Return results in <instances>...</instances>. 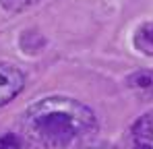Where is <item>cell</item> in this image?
Instances as JSON below:
<instances>
[{
	"instance_id": "cell-3",
	"label": "cell",
	"mask_w": 153,
	"mask_h": 149,
	"mask_svg": "<svg viewBox=\"0 0 153 149\" xmlns=\"http://www.w3.org/2000/svg\"><path fill=\"white\" fill-rule=\"evenodd\" d=\"M130 147L153 149V112L143 114L130 128Z\"/></svg>"
},
{
	"instance_id": "cell-4",
	"label": "cell",
	"mask_w": 153,
	"mask_h": 149,
	"mask_svg": "<svg viewBox=\"0 0 153 149\" xmlns=\"http://www.w3.org/2000/svg\"><path fill=\"white\" fill-rule=\"evenodd\" d=\"M126 87L143 99H153V71H134L126 77Z\"/></svg>"
},
{
	"instance_id": "cell-7",
	"label": "cell",
	"mask_w": 153,
	"mask_h": 149,
	"mask_svg": "<svg viewBox=\"0 0 153 149\" xmlns=\"http://www.w3.org/2000/svg\"><path fill=\"white\" fill-rule=\"evenodd\" d=\"M37 0H0V6L8 13H21L29 6H33Z\"/></svg>"
},
{
	"instance_id": "cell-8",
	"label": "cell",
	"mask_w": 153,
	"mask_h": 149,
	"mask_svg": "<svg viewBox=\"0 0 153 149\" xmlns=\"http://www.w3.org/2000/svg\"><path fill=\"white\" fill-rule=\"evenodd\" d=\"M87 149H103V147H87Z\"/></svg>"
},
{
	"instance_id": "cell-5",
	"label": "cell",
	"mask_w": 153,
	"mask_h": 149,
	"mask_svg": "<svg viewBox=\"0 0 153 149\" xmlns=\"http://www.w3.org/2000/svg\"><path fill=\"white\" fill-rule=\"evenodd\" d=\"M134 48L145 56H153V23H145L137 29Z\"/></svg>"
},
{
	"instance_id": "cell-1",
	"label": "cell",
	"mask_w": 153,
	"mask_h": 149,
	"mask_svg": "<svg viewBox=\"0 0 153 149\" xmlns=\"http://www.w3.org/2000/svg\"><path fill=\"white\" fill-rule=\"evenodd\" d=\"M21 130L27 141L42 149H64L93 135L97 130V118L79 99L50 95L23 112Z\"/></svg>"
},
{
	"instance_id": "cell-6",
	"label": "cell",
	"mask_w": 153,
	"mask_h": 149,
	"mask_svg": "<svg viewBox=\"0 0 153 149\" xmlns=\"http://www.w3.org/2000/svg\"><path fill=\"white\" fill-rule=\"evenodd\" d=\"M0 149H25V139L17 133L0 130Z\"/></svg>"
},
{
	"instance_id": "cell-2",
	"label": "cell",
	"mask_w": 153,
	"mask_h": 149,
	"mask_svg": "<svg viewBox=\"0 0 153 149\" xmlns=\"http://www.w3.org/2000/svg\"><path fill=\"white\" fill-rule=\"evenodd\" d=\"M25 87V74L15 64L0 62V108L15 99Z\"/></svg>"
}]
</instances>
